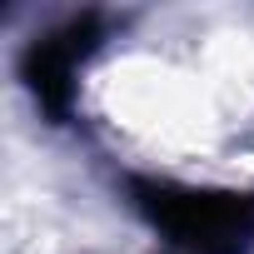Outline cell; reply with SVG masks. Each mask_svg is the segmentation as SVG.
Wrapping results in <instances>:
<instances>
[{"instance_id":"6da1fadb","label":"cell","mask_w":254,"mask_h":254,"mask_svg":"<svg viewBox=\"0 0 254 254\" xmlns=\"http://www.w3.org/2000/svg\"><path fill=\"white\" fill-rule=\"evenodd\" d=\"M135 209L190 254H244L254 244V194L194 190L175 180H135Z\"/></svg>"},{"instance_id":"7a4b0ae2","label":"cell","mask_w":254,"mask_h":254,"mask_svg":"<svg viewBox=\"0 0 254 254\" xmlns=\"http://www.w3.org/2000/svg\"><path fill=\"white\" fill-rule=\"evenodd\" d=\"M95 40H100V20L95 15H80V20H70V25H60L45 40L30 45V55H25V85H30V95L40 100V110L50 120H65L70 115L75 70L95 50Z\"/></svg>"}]
</instances>
